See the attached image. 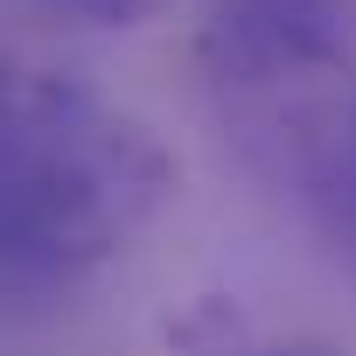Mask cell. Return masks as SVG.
<instances>
[{"label": "cell", "mask_w": 356, "mask_h": 356, "mask_svg": "<svg viewBox=\"0 0 356 356\" xmlns=\"http://www.w3.org/2000/svg\"><path fill=\"white\" fill-rule=\"evenodd\" d=\"M259 356H321V349H259Z\"/></svg>", "instance_id": "3"}, {"label": "cell", "mask_w": 356, "mask_h": 356, "mask_svg": "<svg viewBox=\"0 0 356 356\" xmlns=\"http://www.w3.org/2000/svg\"><path fill=\"white\" fill-rule=\"evenodd\" d=\"M49 8L70 22H91V29H140V22H154L161 0H49Z\"/></svg>", "instance_id": "2"}, {"label": "cell", "mask_w": 356, "mask_h": 356, "mask_svg": "<svg viewBox=\"0 0 356 356\" xmlns=\"http://www.w3.org/2000/svg\"><path fill=\"white\" fill-rule=\"evenodd\" d=\"M168 147L91 84L0 56V300H49L112 266L168 203Z\"/></svg>", "instance_id": "1"}]
</instances>
